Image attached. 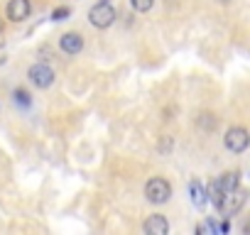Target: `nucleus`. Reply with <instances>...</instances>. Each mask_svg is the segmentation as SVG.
<instances>
[{
    "instance_id": "f257e3e1",
    "label": "nucleus",
    "mask_w": 250,
    "mask_h": 235,
    "mask_svg": "<svg viewBox=\"0 0 250 235\" xmlns=\"http://www.w3.org/2000/svg\"><path fill=\"white\" fill-rule=\"evenodd\" d=\"M245 198H248V194L243 191V189H230V191H226L223 196H221V201H218V211L226 215V218H230V215H235L243 206H245Z\"/></svg>"
},
{
    "instance_id": "f03ea898",
    "label": "nucleus",
    "mask_w": 250,
    "mask_h": 235,
    "mask_svg": "<svg viewBox=\"0 0 250 235\" xmlns=\"http://www.w3.org/2000/svg\"><path fill=\"white\" fill-rule=\"evenodd\" d=\"M88 22H91L93 27H98V30L110 27V25L115 22V8L108 5V3H98V5H93V8L88 10Z\"/></svg>"
},
{
    "instance_id": "7ed1b4c3",
    "label": "nucleus",
    "mask_w": 250,
    "mask_h": 235,
    "mask_svg": "<svg viewBox=\"0 0 250 235\" xmlns=\"http://www.w3.org/2000/svg\"><path fill=\"white\" fill-rule=\"evenodd\" d=\"M145 196H147V201H152V203H165V201H169V196H172V186H169L167 179L155 176V179H150V181L145 184Z\"/></svg>"
},
{
    "instance_id": "20e7f679",
    "label": "nucleus",
    "mask_w": 250,
    "mask_h": 235,
    "mask_svg": "<svg viewBox=\"0 0 250 235\" xmlns=\"http://www.w3.org/2000/svg\"><path fill=\"white\" fill-rule=\"evenodd\" d=\"M248 142H250V137H248V130H245V128H230V130L226 133V137H223L226 150H230V152H235V155L245 152V150H248Z\"/></svg>"
},
{
    "instance_id": "39448f33",
    "label": "nucleus",
    "mask_w": 250,
    "mask_h": 235,
    "mask_svg": "<svg viewBox=\"0 0 250 235\" xmlns=\"http://www.w3.org/2000/svg\"><path fill=\"white\" fill-rule=\"evenodd\" d=\"M27 76H30V81L37 86V88H49L52 83H54V71H52V66L49 64H32L30 66V71H27Z\"/></svg>"
},
{
    "instance_id": "423d86ee",
    "label": "nucleus",
    "mask_w": 250,
    "mask_h": 235,
    "mask_svg": "<svg viewBox=\"0 0 250 235\" xmlns=\"http://www.w3.org/2000/svg\"><path fill=\"white\" fill-rule=\"evenodd\" d=\"M143 230H145L147 235H167V233H169V223H167L165 215L152 213V215H147V220L143 223Z\"/></svg>"
},
{
    "instance_id": "0eeeda50",
    "label": "nucleus",
    "mask_w": 250,
    "mask_h": 235,
    "mask_svg": "<svg viewBox=\"0 0 250 235\" xmlns=\"http://www.w3.org/2000/svg\"><path fill=\"white\" fill-rule=\"evenodd\" d=\"M30 10H32L30 0H10V3H8V20L22 22V20L30 18Z\"/></svg>"
},
{
    "instance_id": "6e6552de",
    "label": "nucleus",
    "mask_w": 250,
    "mask_h": 235,
    "mask_svg": "<svg viewBox=\"0 0 250 235\" xmlns=\"http://www.w3.org/2000/svg\"><path fill=\"white\" fill-rule=\"evenodd\" d=\"M59 44H62V49H64L66 54H79V52L83 49V37H81L79 32H66V35L59 39Z\"/></svg>"
},
{
    "instance_id": "1a4fd4ad",
    "label": "nucleus",
    "mask_w": 250,
    "mask_h": 235,
    "mask_svg": "<svg viewBox=\"0 0 250 235\" xmlns=\"http://www.w3.org/2000/svg\"><path fill=\"white\" fill-rule=\"evenodd\" d=\"M218 184H221V189L226 194V191H230V189H235L240 184V176H238V172H226L223 176H218Z\"/></svg>"
},
{
    "instance_id": "9d476101",
    "label": "nucleus",
    "mask_w": 250,
    "mask_h": 235,
    "mask_svg": "<svg viewBox=\"0 0 250 235\" xmlns=\"http://www.w3.org/2000/svg\"><path fill=\"white\" fill-rule=\"evenodd\" d=\"M189 196H191V201H194L199 208L206 203V191H204V186H201L199 181H191V184H189Z\"/></svg>"
},
{
    "instance_id": "9b49d317",
    "label": "nucleus",
    "mask_w": 250,
    "mask_h": 235,
    "mask_svg": "<svg viewBox=\"0 0 250 235\" xmlns=\"http://www.w3.org/2000/svg\"><path fill=\"white\" fill-rule=\"evenodd\" d=\"M196 125H199L204 133L216 130V115H213V113H201V115L196 118Z\"/></svg>"
},
{
    "instance_id": "f8f14e48",
    "label": "nucleus",
    "mask_w": 250,
    "mask_h": 235,
    "mask_svg": "<svg viewBox=\"0 0 250 235\" xmlns=\"http://www.w3.org/2000/svg\"><path fill=\"white\" fill-rule=\"evenodd\" d=\"M206 196L211 198V203H213V206H218V201H221V196H223V189H221L218 179L208 184V189H206Z\"/></svg>"
},
{
    "instance_id": "ddd939ff",
    "label": "nucleus",
    "mask_w": 250,
    "mask_h": 235,
    "mask_svg": "<svg viewBox=\"0 0 250 235\" xmlns=\"http://www.w3.org/2000/svg\"><path fill=\"white\" fill-rule=\"evenodd\" d=\"M13 100H15L18 105H22V108H30V93H27L25 88H18V91L13 93Z\"/></svg>"
},
{
    "instance_id": "4468645a",
    "label": "nucleus",
    "mask_w": 250,
    "mask_h": 235,
    "mask_svg": "<svg viewBox=\"0 0 250 235\" xmlns=\"http://www.w3.org/2000/svg\"><path fill=\"white\" fill-rule=\"evenodd\" d=\"M130 5H133V10H138V13H150L152 5H155V0H130Z\"/></svg>"
},
{
    "instance_id": "2eb2a0df",
    "label": "nucleus",
    "mask_w": 250,
    "mask_h": 235,
    "mask_svg": "<svg viewBox=\"0 0 250 235\" xmlns=\"http://www.w3.org/2000/svg\"><path fill=\"white\" fill-rule=\"evenodd\" d=\"M196 233H199V235H213V233H216V223H213V220H201V223L196 225Z\"/></svg>"
},
{
    "instance_id": "dca6fc26",
    "label": "nucleus",
    "mask_w": 250,
    "mask_h": 235,
    "mask_svg": "<svg viewBox=\"0 0 250 235\" xmlns=\"http://www.w3.org/2000/svg\"><path fill=\"white\" fill-rule=\"evenodd\" d=\"M64 18H69V8H57L52 13V20H64Z\"/></svg>"
},
{
    "instance_id": "f3484780",
    "label": "nucleus",
    "mask_w": 250,
    "mask_h": 235,
    "mask_svg": "<svg viewBox=\"0 0 250 235\" xmlns=\"http://www.w3.org/2000/svg\"><path fill=\"white\" fill-rule=\"evenodd\" d=\"M216 230H221V233H228V230H230V223H228V220H223V223H221Z\"/></svg>"
},
{
    "instance_id": "a211bd4d",
    "label": "nucleus",
    "mask_w": 250,
    "mask_h": 235,
    "mask_svg": "<svg viewBox=\"0 0 250 235\" xmlns=\"http://www.w3.org/2000/svg\"><path fill=\"white\" fill-rule=\"evenodd\" d=\"M0 30H3V20H0Z\"/></svg>"
},
{
    "instance_id": "6ab92c4d",
    "label": "nucleus",
    "mask_w": 250,
    "mask_h": 235,
    "mask_svg": "<svg viewBox=\"0 0 250 235\" xmlns=\"http://www.w3.org/2000/svg\"><path fill=\"white\" fill-rule=\"evenodd\" d=\"M223 3H228V0H223Z\"/></svg>"
}]
</instances>
